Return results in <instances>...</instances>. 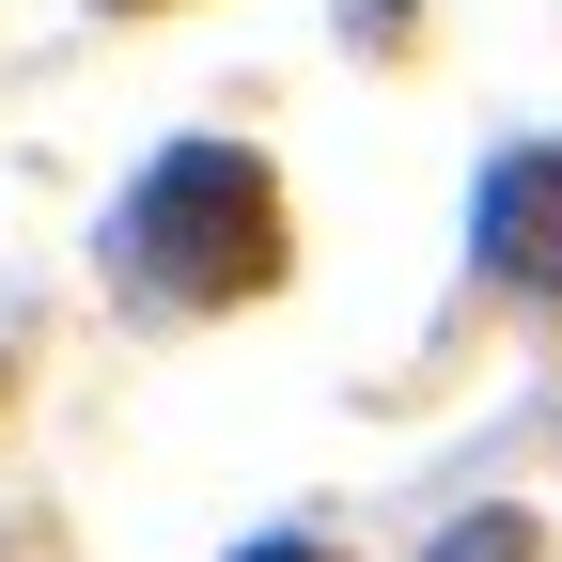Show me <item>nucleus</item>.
Returning <instances> with one entry per match:
<instances>
[{
    "instance_id": "nucleus-1",
    "label": "nucleus",
    "mask_w": 562,
    "mask_h": 562,
    "mask_svg": "<svg viewBox=\"0 0 562 562\" xmlns=\"http://www.w3.org/2000/svg\"><path fill=\"white\" fill-rule=\"evenodd\" d=\"M110 281H125V297H172V313L266 297V281H281V188H266V157L172 140V157L125 188V220H110Z\"/></svg>"
},
{
    "instance_id": "nucleus-2",
    "label": "nucleus",
    "mask_w": 562,
    "mask_h": 562,
    "mask_svg": "<svg viewBox=\"0 0 562 562\" xmlns=\"http://www.w3.org/2000/svg\"><path fill=\"white\" fill-rule=\"evenodd\" d=\"M484 281L562 297V157H501L484 172Z\"/></svg>"
},
{
    "instance_id": "nucleus-3",
    "label": "nucleus",
    "mask_w": 562,
    "mask_h": 562,
    "mask_svg": "<svg viewBox=\"0 0 562 562\" xmlns=\"http://www.w3.org/2000/svg\"><path fill=\"white\" fill-rule=\"evenodd\" d=\"M422 562H547V531H531V516H453Z\"/></svg>"
},
{
    "instance_id": "nucleus-4",
    "label": "nucleus",
    "mask_w": 562,
    "mask_h": 562,
    "mask_svg": "<svg viewBox=\"0 0 562 562\" xmlns=\"http://www.w3.org/2000/svg\"><path fill=\"white\" fill-rule=\"evenodd\" d=\"M235 562H328V547H313V531H266V547H235Z\"/></svg>"
}]
</instances>
